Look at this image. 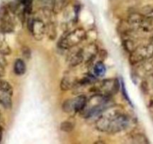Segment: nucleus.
Segmentation results:
<instances>
[{
	"label": "nucleus",
	"instance_id": "1",
	"mask_svg": "<svg viewBox=\"0 0 153 144\" xmlns=\"http://www.w3.org/2000/svg\"><path fill=\"white\" fill-rule=\"evenodd\" d=\"M128 125V117L115 107L104 110L95 122L98 131L110 134L122 131L127 128Z\"/></svg>",
	"mask_w": 153,
	"mask_h": 144
},
{
	"label": "nucleus",
	"instance_id": "2",
	"mask_svg": "<svg viewBox=\"0 0 153 144\" xmlns=\"http://www.w3.org/2000/svg\"><path fill=\"white\" fill-rule=\"evenodd\" d=\"M108 101V96L97 94L86 100V104L80 114L84 118H91L101 114L106 109L105 106Z\"/></svg>",
	"mask_w": 153,
	"mask_h": 144
},
{
	"label": "nucleus",
	"instance_id": "3",
	"mask_svg": "<svg viewBox=\"0 0 153 144\" xmlns=\"http://www.w3.org/2000/svg\"><path fill=\"white\" fill-rule=\"evenodd\" d=\"M86 33L83 29L78 28L74 29L62 38L59 42V47L62 49H71L78 45L86 39Z\"/></svg>",
	"mask_w": 153,
	"mask_h": 144
},
{
	"label": "nucleus",
	"instance_id": "4",
	"mask_svg": "<svg viewBox=\"0 0 153 144\" xmlns=\"http://www.w3.org/2000/svg\"><path fill=\"white\" fill-rule=\"evenodd\" d=\"M153 56V45H142L137 47L131 52L129 60L132 65H137L141 62Z\"/></svg>",
	"mask_w": 153,
	"mask_h": 144
},
{
	"label": "nucleus",
	"instance_id": "5",
	"mask_svg": "<svg viewBox=\"0 0 153 144\" xmlns=\"http://www.w3.org/2000/svg\"><path fill=\"white\" fill-rule=\"evenodd\" d=\"M86 100L87 98L85 95H79L75 98H70L63 103V111L68 114L80 113L86 104Z\"/></svg>",
	"mask_w": 153,
	"mask_h": 144
},
{
	"label": "nucleus",
	"instance_id": "6",
	"mask_svg": "<svg viewBox=\"0 0 153 144\" xmlns=\"http://www.w3.org/2000/svg\"><path fill=\"white\" fill-rule=\"evenodd\" d=\"M0 29L2 32L8 33L14 30V23L6 8L0 9Z\"/></svg>",
	"mask_w": 153,
	"mask_h": 144
},
{
	"label": "nucleus",
	"instance_id": "7",
	"mask_svg": "<svg viewBox=\"0 0 153 144\" xmlns=\"http://www.w3.org/2000/svg\"><path fill=\"white\" fill-rule=\"evenodd\" d=\"M119 86L120 84L117 80L110 79L101 82L100 86L98 87V90L99 94L109 97L110 95H113L117 92Z\"/></svg>",
	"mask_w": 153,
	"mask_h": 144
},
{
	"label": "nucleus",
	"instance_id": "8",
	"mask_svg": "<svg viewBox=\"0 0 153 144\" xmlns=\"http://www.w3.org/2000/svg\"><path fill=\"white\" fill-rule=\"evenodd\" d=\"M30 32H32L33 37L36 40H42L44 38L45 32H47V28L45 23L42 20L35 18L30 22Z\"/></svg>",
	"mask_w": 153,
	"mask_h": 144
},
{
	"label": "nucleus",
	"instance_id": "9",
	"mask_svg": "<svg viewBox=\"0 0 153 144\" xmlns=\"http://www.w3.org/2000/svg\"><path fill=\"white\" fill-rule=\"evenodd\" d=\"M81 53L83 59V62H89V61L93 59L95 55L98 53V48L95 44H90L85 48H82Z\"/></svg>",
	"mask_w": 153,
	"mask_h": 144
},
{
	"label": "nucleus",
	"instance_id": "10",
	"mask_svg": "<svg viewBox=\"0 0 153 144\" xmlns=\"http://www.w3.org/2000/svg\"><path fill=\"white\" fill-rule=\"evenodd\" d=\"M139 64L138 70L140 71V74H143V75H149L153 71V56L141 62Z\"/></svg>",
	"mask_w": 153,
	"mask_h": 144
},
{
	"label": "nucleus",
	"instance_id": "11",
	"mask_svg": "<svg viewBox=\"0 0 153 144\" xmlns=\"http://www.w3.org/2000/svg\"><path fill=\"white\" fill-rule=\"evenodd\" d=\"M26 64H25L24 61L20 59H18L15 61L14 65V70L15 74L17 75H23L26 72Z\"/></svg>",
	"mask_w": 153,
	"mask_h": 144
},
{
	"label": "nucleus",
	"instance_id": "12",
	"mask_svg": "<svg viewBox=\"0 0 153 144\" xmlns=\"http://www.w3.org/2000/svg\"><path fill=\"white\" fill-rule=\"evenodd\" d=\"M70 0H53V11L55 13L61 11L64 8L67 6Z\"/></svg>",
	"mask_w": 153,
	"mask_h": 144
},
{
	"label": "nucleus",
	"instance_id": "13",
	"mask_svg": "<svg viewBox=\"0 0 153 144\" xmlns=\"http://www.w3.org/2000/svg\"><path fill=\"white\" fill-rule=\"evenodd\" d=\"M106 68L101 62H98L94 66V73L98 77H102L105 74Z\"/></svg>",
	"mask_w": 153,
	"mask_h": 144
},
{
	"label": "nucleus",
	"instance_id": "14",
	"mask_svg": "<svg viewBox=\"0 0 153 144\" xmlns=\"http://www.w3.org/2000/svg\"><path fill=\"white\" fill-rule=\"evenodd\" d=\"M75 85V82L72 81L68 77H64L62 80L61 88L62 90H68Z\"/></svg>",
	"mask_w": 153,
	"mask_h": 144
},
{
	"label": "nucleus",
	"instance_id": "15",
	"mask_svg": "<svg viewBox=\"0 0 153 144\" xmlns=\"http://www.w3.org/2000/svg\"><path fill=\"white\" fill-rule=\"evenodd\" d=\"M132 139H133L134 143H149L146 137L144 135L140 134L134 135L132 137Z\"/></svg>",
	"mask_w": 153,
	"mask_h": 144
},
{
	"label": "nucleus",
	"instance_id": "16",
	"mask_svg": "<svg viewBox=\"0 0 153 144\" xmlns=\"http://www.w3.org/2000/svg\"><path fill=\"white\" fill-rule=\"evenodd\" d=\"M141 14L143 16H145L146 17H148V18L153 19V6H146L143 8L142 13Z\"/></svg>",
	"mask_w": 153,
	"mask_h": 144
},
{
	"label": "nucleus",
	"instance_id": "17",
	"mask_svg": "<svg viewBox=\"0 0 153 144\" xmlns=\"http://www.w3.org/2000/svg\"><path fill=\"white\" fill-rule=\"evenodd\" d=\"M74 124L70 122H64L61 125V129L63 131L70 132L73 130Z\"/></svg>",
	"mask_w": 153,
	"mask_h": 144
},
{
	"label": "nucleus",
	"instance_id": "18",
	"mask_svg": "<svg viewBox=\"0 0 153 144\" xmlns=\"http://www.w3.org/2000/svg\"><path fill=\"white\" fill-rule=\"evenodd\" d=\"M5 55H4L1 51H0V64L2 65L5 67L7 65V61H6V59L5 57Z\"/></svg>",
	"mask_w": 153,
	"mask_h": 144
},
{
	"label": "nucleus",
	"instance_id": "19",
	"mask_svg": "<svg viewBox=\"0 0 153 144\" xmlns=\"http://www.w3.org/2000/svg\"><path fill=\"white\" fill-rule=\"evenodd\" d=\"M5 66L0 64V77H2L5 74Z\"/></svg>",
	"mask_w": 153,
	"mask_h": 144
},
{
	"label": "nucleus",
	"instance_id": "20",
	"mask_svg": "<svg viewBox=\"0 0 153 144\" xmlns=\"http://www.w3.org/2000/svg\"><path fill=\"white\" fill-rule=\"evenodd\" d=\"M23 3L26 5V7L28 6H30L31 5V2H32V0H23Z\"/></svg>",
	"mask_w": 153,
	"mask_h": 144
},
{
	"label": "nucleus",
	"instance_id": "21",
	"mask_svg": "<svg viewBox=\"0 0 153 144\" xmlns=\"http://www.w3.org/2000/svg\"><path fill=\"white\" fill-rule=\"evenodd\" d=\"M2 130L1 126H0V141H1V140H2Z\"/></svg>",
	"mask_w": 153,
	"mask_h": 144
},
{
	"label": "nucleus",
	"instance_id": "22",
	"mask_svg": "<svg viewBox=\"0 0 153 144\" xmlns=\"http://www.w3.org/2000/svg\"><path fill=\"white\" fill-rule=\"evenodd\" d=\"M150 105L153 106V95H152V96L151 100H150Z\"/></svg>",
	"mask_w": 153,
	"mask_h": 144
},
{
	"label": "nucleus",
	"instance_id": "23",
	"mask_svg": "<svg viewBox=\"0 0 153 144\" xmlns=\"http://www.w3.org/2000/svg\"><path fill=\"white\" fill-rule=\"evenodd\" d=\"M150 44H151V45H153V36H152V37L151 40H150Z\"/></svg>",
	"mask_w": 153,
	"mask_h": 144
}]
</instances>
